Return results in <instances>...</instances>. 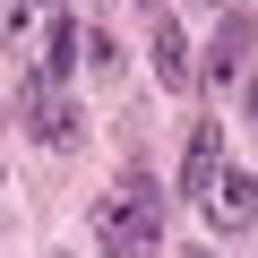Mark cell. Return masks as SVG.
Wrapping results in <instances>:
<instances>
[{
	"label": "cell",
	"instance_id": "11",
	"mask_svg": "<svg viewBox=\"0 0 258 258\" xmlns=\"http://www.w3.org/2000/svg\"><path fill=\"white\" fill-rule=\"evenodd\" d=\"M207 9H215V0H207Z\"/></svg>",
	"mask_w": 258,
	"mask_h": 258
},
{
	"label": "cell",
	"instance_id": "4",
	"mask_svg": "<svg viewBox=\"0 0 258 258\" xmlns=\"http://www.w3.org/2000/svg\"><path fill=\"white\" fill-rule=\"evenodd\" d=\"M215 172H224V129H215V120H198V129H189V155H181V189H189V198H207V189H215Z\"/></svg>",
	"mask_w": 258,
	"mask_h": 258
},
{
	"label": "cell",
	"instance_id": "8",
	"mask_svg": "<svg viewBox=\"0 0 258 258\" xmlns=\"http://www.w3.org/2000/svg\"><path fill=\"white\" fill-rule=\"evenodd\" d=\"M78 43H86V69H95V78H120V35H112V26H86Z\"/></svg>",
	"mask_w": 258,
	"mask_h": 258
},
{
	"label": "cell",
	"instance_id": "7",
	"mask_svg": "<svg viewBox=\"0 0 258 258\" xmlns=\"http://www.w3.org/2000/svg\"><path fill=\"white\" fill-rule=\"evenodd\" d=\"M241 60H249V18H224V26H215V60H207V78L224 86Z\"/></svg>",
	"mask_w": 258,
	"mask_h": 258
},
{
	"label": "cell",
	"instance_id": "10",
	"mask_svg": "<svg viewBox=\"0 0 258 258\" xmlns=\"http://www.w3.org/2000/svg\"><path fill=\"white\" fill-rule=\"evenodd\" d=\"M198 258H215V249H198Z\"/></svg>",
	"mask_w": 258,
	"mask_h": 258
},
{
	"label": "cell",
	"instance_id": "6",
	"mask_svg": "<svg viewBox=\"0 0 258 258\" xmlns=\"http://www.w3.org/2000/svg\"><path fill=\"white\" fill-rule=\"evenodd\" d=\"M147 52H155V78H164V86H189V35H181L172 18H155V43H147Z\"/></svg>",
	"mask_w": 258,
	"mask_h": 258
},
{
	"label": "cell",
	"instance_id": "9",
	"mask_svg": "<svg viewBox=\"0 0 258 258\" xmlns=\"http://www.w3.org/2000/svg\"><path fill=\"white\" fill-rule=\"evenodd\" d=\"M249 112H258V86H249Z\"/></svg>",
	"mask_w": 258,
	"mask_h": 258
},
{
	"label": "cell",
	"instance_id": "2",
	"mask_svg": "<svg viewBox=\"0 0 258 258\" xmlns=\"http://www.w3.org/2000/svg\"><path fill=\"white\" fill-rule=\"evenodd\" d=\"M18 112H26V129H35L43 147H69V138H78V103H69L52 78H26V86H18Z\"/></svg>",
	"mask_w": 258,
	"mask_h": 258
},
{
	"label": "cell",
	"instance_id": "1",
	"mask_svg": "<svg viewBox=\"0 0 258 258\" xmlns=\"http://www.w3.org/2000/svg\"><path fill=\"white\" fill-rule=\"evenodd\" d=\"M95 249L103 258H155L164 249V189L147 172H120L95 198Z\"/></svg>",
	"mask_w": 258,
	"mask_h": 258
},
{
	"label": "cell",
	"instance_id": "5",
	"mask_svg": "<svg viewBox=\"0 0 258 258\" xmlns=\"http://www.w3.org/2000/svg\"><path fill=\"white\" fill-rule=\"evenodd\" d=\"M69 69H78V18H60V9H52V18H43V60H35V78H52V86H60Z\"/></svg>",
	"mask_w": 258,
	"mask_h": 258
},
{
	"label": "cell",
	"instance_id": "3",
	"mask_svg": "<svg viewBox=\"0 0 258 258\" xmlns=\"http://www.w3.org/2000/svg\"><path fill=\"white\" fill-rule=\"evenodd\" d=\"M198 207H207V224H215V232L258 224V172H215V189H207Z\"/></svg>",
	"mask_w": 258,
	"mask_h": 258
}]
</instances>
